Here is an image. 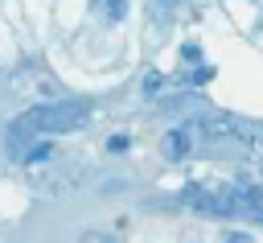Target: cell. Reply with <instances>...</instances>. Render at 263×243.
I'll return each instance as SVG.
<instances>
[{"instance_id": "cell-6", "label": "cell", "mask_w": 263, "mask_h": 243, "mask_svg": "<svg viewBox=\"0 0 263 243\" xmlns=\"http://www.w3.org/2000/svg\"><path fill=\"white\" fill-rule=\"evenodd\" d=\"M49 157V144H33V152H29V161H45Z\"/></svg>"}, {"instance_id": "cell-2", "label": "cell", "mask_w": 263, "mask_h": 243, "mask_svg": "<svg viewBox=\"0 0 263 243\" xmlns=\"http://www.w3.org/2000/svg\"><path fill=\"white\" fill-rule=\"evenodd\" d=\"M189 140H193V128H173V132L164 136V157H168V161H181V157L189 152Z\"/></svg>"}, {"instance_id": "cell-7", "label": "cell", "mask_w": 263, "mask_h": 243, "mask_svg": "<svg viewBox=\"0 0 263 243\" xmlns=\"http://www.w3.org/2000/svg\"><path fill=\"white\" fill-rule=\"evenodd\" d=\"M222 243H251V235H247V231H230Z\"/></svg>"}, {"instance_id": "cell-4", "label": "cell", "mask_w": 263, "mask_h": 243, "mask_svg": "<svg viewBox=\"0 0 263 243\" xmlns=\"http://www.w3.org/2000/svg\"><path fill=\"white\" fill-rule=\"evenodd\" d=\"M181 58H185V62H197V58H201V49L189 41V45H181Z\"/></svg>"}, {"instance_id": "cell-5", "label": "cell", "mask_w": 263, "mask_h": 243, "mask_svg": "<svg viewBox=\"0 0 263 243\" xmlns=\"http://www.w3.org/2000/svg\"><path fill=\"white\" fill-rule=\"evenodd\" d=\"M160 82H164L160 74H148V78H144V91H152V95H156V91H160Z\"/></svg>"}, {"instance_id": "cell-1", "label": "cell", "mask_w": 263, "mask_h": 243, "mask_svg": "<svg viewBox=\"0 0 263 243\" xmlns=\"http://www.w3.org/2000/svg\"><path fill=\"white\" fill-rule=\"evenodd\" d=\"M82 124H86V107L82 103H53V107L25 111V119L16 124V132H74Z\"/></svg>"}, {"instance_id": "cell-8", "label": "cell", "mask_w": 263, "mask_h": 243, "mask_svg": "<svg viewBox=\"0 0 263 243\" xmlns=\"http://www.w3.org/2000/svg\"><path fill=\"white\" fill-rule=\"evenodd\" d=\"M259 161H263V152H259Z\"/></svg>"}, {"instance_id": "cell-3", "label": "cell", "mask_w": 263, "mask_h": 243, "mask_svg": "<svg viewBox=\"0 0 263 243\" xmlns=\"http://www.w3.org/2000/svg\"><path fill=\"white\" fill-rule=\"evenodd\" d=\"M107 152H115V157H119V152H127V136H123V132H115V136L107 140Z\"/></svg>"}]
</instances>
